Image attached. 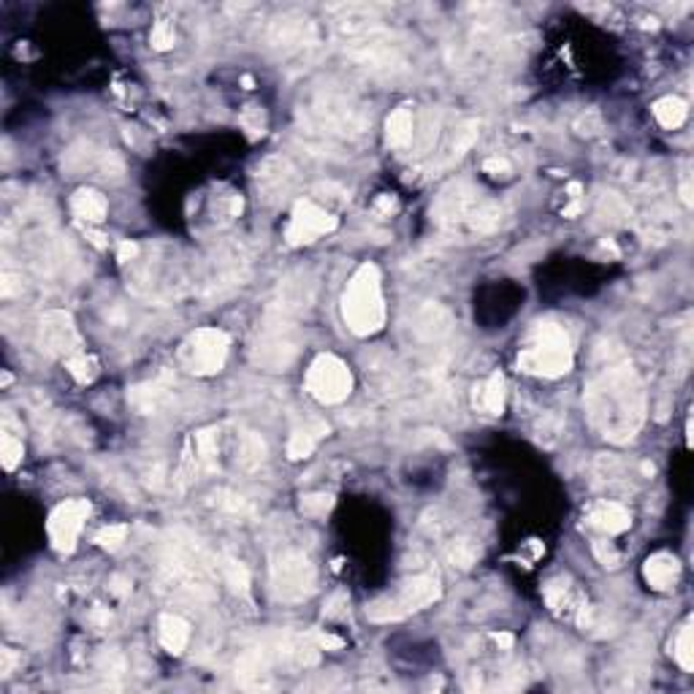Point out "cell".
Listing matches in <instances>:
<instances>
[{"mask_svg": "<svg viewBox=\"0 0 694 694\" xmlns=\"http://www.w3.org/2000/svg\"><path fill=\"white\" fill-rule=\"evenodd\" d=\"M483 171L494 174V177H507V174H510V163H507L504 157H488V160L483 163Z\"/></svg>", "mask_w": 694, "mask_h": 694, "instance_id": "cell-43", "label": "cell"}, {"mask_svg": "<svg viewBox=\"0 0 694 694\" xmlns=\"http://www.w3.org/2000/svg\"><path fill=\"white\" fill-rule=\"evenodd\" d=\"M149 41H152V46H155L157 52H165V49H171V46H174V41H177V33H174V25H168V22H157V25L152 28V36H149Z\"/></svg>", "mask_w": 694, "mask_h": 694, "instance_id": "cell-39", "label": "cell"}, {"mask_svg": "<svg viewBox=\"0 0 694 694\" xmlns=\"http://www.w3.org/2000/svg\"><path fill=\"white\" fill-rule=\"evenodd\" d=\"M307 391L320 404H339L353 391V375L336 356H318L307 372Z\"/></svg>", "mask_w": 694, "mask_h": 694, "instance_id": "cell-13", "label": "cell"}, {"mask_svg": "<svg viewBox=\"0 0 694 694\" xmlns=\"http://www.w3.org/2000/svg\"><path fill=\"white\" fill-rule=\"evenodd\" d=\"M125 537H128V527H125V524H117V527H106L103 532H98L95 543H98L101 548L117 551V548L125 543Z\"/></svg>", "mask_w": 694, "mask_h": 694, "instance_id": "cell-37", "label": "cell"}, {"mask_svg": "<svg viewBox=\"0 0 694 694\" xmlns=\"http://www.w3.org/2000/svg\"><path fill=\"white\" fill-rule=\"evenodd\" d=\"M266 44L291 63L310 61L323 44V30L304 14H282L266 30Z\"/></svg>", "mask_w": 694, "mask_h": 694, "instance_id": "cell-8", "label": "cell"}, {"mask_svg": "<svg viewBox=\"0 0 694 694\" xmlns=\"http://www.w3.org/2000/svg\"><path fill=\"white\" fill-rule=\"evenodd\" d=\"M575 131L581 133V136H597V133L602 131V117H600L597 111H586V114H581V117H577Z\"/></svg>", "mask_w": 694, "mask_h": 694, "instance_id": "cell-41", "label": "cell"}, {"mask_svg": "<svg viewBox=\"0 0 694 694\" xmlns=\"http://www.w3.org/2000/svg\"><path fill=\"white\" fill-rule=\"evenodd\" d=\"M678 575H681V564H678V559H675L673 553H665V551L649 556L646 564H643V577H646V584H649L651 589H657V592H667V589H673L675 581H678Z\"/></svg>", "mask_w": 694, "mask_h": 694, "instance_id": "cell-20", "label": "cell"}, {"mask_svg": "<svg viewBox=\"0 0 694 694\" xmlns=\"http://www.w3.org/2000/svg\"><path fill=\"white\" fill-rule=\"evenodd\" d=\"M453 331V315L440 307V304H421L408 326H404V334H408L410 344H416L418 351H440L442 342L450 336Z\"/></svg>", "mask_w": 694, "mask_h": 694, "instance_id": "cell-14", "label": "cell"}, {"mask_svg": "<svg viewBox=\"0 0 694 694\" xmlns=\"http://www.w3.org/2000/svg\"><path fill=\"white\" fill-rule=\"evenodd\" d=\"M239 123H242V128L247 131L250 139H258V136H263V131H266V114H263L261 106H247V109L242 111Z\"/></svg>", "mask_w": 694, "mask_h": 694, "instance_id": "cell-35", "label": "cell"}, {"mask_svg": "<svg viewBox=\"0 0 694 694\" xmlns=\"http://www.w3.org/2000/svg\"><path fill=\"white\" fill-rule=\"evenodd\" d=\"M586 520H589L594 529H600L602 535H621V532H626V529L632 527L629 510H626L621 502H613V499L597 502V504L589 510Z\"/></svg>", "mask_w": 694, "mask_h": 694, "instance_id": "cell-19", "label": "cell"}, {"mask_svg": "<svg viewBox=\"0 0 694 694\" xmlns=\"http://www.w3.org/2000/svg\"><path fill=\"white\" fill-rule=\"evenodd\" d=\"M323 434H328V426H323V424H312V426L296 429L291 434V440H287V456H291V458L312 456V450H315V445H318V440Z\"/></svg>", "mask_w": 694, "mask_h": 694, "instance_id": "cell-28", "label": "cell"}, {"mask_svg": "<svg viewBox=\"0 0 694 694\" xmlns=\"http://www.w3.org/2000/svg\"><path fill=\"white\" fill-rule=\"evenodd\" d=\"M584 401L592 426L605 440L624 445L641 432L646 418V393L621 344L610 339L597 344Z\"/></svg>", "mask_w": 694, "mask_h": 694, "instance_id": "cell-1", "label": "cell"}, {"mask_svg": "<svg viewBox=\"0 0 694 694\" xmlns=\"http://www.w3.org/2000/svg\"><path fill=\"white\" fill-rule=\"evenodd\" d=\"M66 367H69L71 377H74L77 383H82V385H87V383H93V380L98 377V361H95L93 356H87V353L71 356V359L66 361Z\"/></svg>", "mask_w": 694, "mask_h": 694, "instance_id": "cell-31", "label": "cell"}, {"mask_svg": "<svg viewBox=\"0 0 694 694\" xmlns=\"http://www.w3.org/2000/svg\"><path fill=\"white\" fill-rule=\"evenodd\" d=\"M266 456H269V450H266V442H263L261 434H255V432H239L237 434V456H234V461H237V467L242 472H258L263 467Z\"/></svg>", "mask_w": 694, "mask_h": 694, "instance_id": "cell-21", "label": "cell"}, {"mask_svg": "<svg viewBox=\"0 0 694 694\" xmlns=\"http://www.w3.org/2000/svg\"><path fill=\"white\" fill-rule=\"evenodd\" d=\"M299 133L318 152H353L372 128L369 109L347 90L315 87L299 106Z\"/></svg>", "mask_w": 694, "mask_h": 694, "instance_id": "cell-2", "label": "cell"}, {"mask_svg": "<svg viewBox=\"0 0 694 694\" xmlns=\"http://www.w3.org/2000/svg\"><path fill=\"white\" fill-rule=\"evenodd\" d=\"M641 225H643V234L649 237V242H667L673 237L675 230V220L673 214L665 209V206H651L643 217H641Z\"/></svg>", "mask_w": 694, "mask_h": 694, "instance_id": "cell-27", "label": "cell"}, {"mask_svg": "<svg viewBox=\"0 0 694 694\" xmlns=\"http://www.w3.org/2000/svg\"><path fill=\"white\" fill-rule=\"evenodd\" d=\"M494 641H496V646H502V649H510V646H512V634H507V632H499V634H494Z\"/></svg>", "mask_w": 694, "mask_h": 694, "instance_id": "cell-46", "label": "cell"}, {"mask_svg": "<svg viewBox=\"0 0 694 694\" xmlns=\"http://www.w3.org/2000/svg\"><path fill=\"white\" fill-rule=\"evenodd\" d=\"M315 567L302 551H282L271 561V594L279 602L296 605L315 592Z\"/></svg>", "mask_w": 694, "mask_h": 694, "instance_id": "cell-9", "label": "cell"}, {"mask_svg": "<svg viewBox=\"0 0 694 694\" xmlns=\"http://www.w3.org/2000/svg\"><path fill=\"white\" fill-rule=\"evenodd\" d=\"M475 410L486 413V416H499L504 410V377L502 375H491L486 383H480L475 388Z\"/></svg>", "mask_w": 694, "mask_h": 694, "instance_id": "cell-25", "label": "cell"}, {"mask_svg": "<svg viewBox=\"0 0 694 694\" xmlns=\"http://www.w3.org/2000/svg\"><path fill=\"white\" fill-rule=\"evenodd\" d=\"M334 499L328 494H310L302 499V512L304 515H326L331 510Z\"/></svg>", "mask_w": 694, "mask_h": 694, "instance_id": "cell-40", "label": "cell"}, {"mask_svg": "<svg viewBox=\"0 0 694 694\" xmlns=\"http://www.w3.org/2000/svg\"><path fill=\"white\" fill-rule=\"evenodd\" d=\"M594 553L600 556L602 567H618V561H621L618 551H613L610 545L605 548V543H594Z\"/></svg>", "mask_w": 694, "mask_h": 694, "instance_id": "cell-42", "label": "cell"}, {"mask_svg": "<svg viewBox=\"0 0 694 694\" xmlns=\"http://www.w3.org/2000/svg\"><path fill=\"white\" fill-rule=\"evenodd\" d=\"M413 136H416V117H413V109L401 106L396 109L391 117H388V125H385V139L393 149H404L413 144Z\"/></svg>", "mask_w": 694, "mask_h": 694, "instance_id": "cell-24", "label": "cell"}, {"mask_svg": "<svg viewBox=\"0 0 694 694\" xmlns=\"http://www.w3.org/2000/svg\"><path fill=\"white\" fill-rule=\"evenodd\" d=\"M440 600V581L437 575L426 572V575H416L413 581H408L396 597L385 600V602H377L369 608V618L372 621H396V618H404L410 616L416 610H424L429 608L432 602Z\"/></svg>", "mask_w": 694, "mask_h": 694, "instance_id": "cell-11", "label": "cell"}, {"mask_svg": "<svg viewBox=\"0 0 694 694\" xmlns=\"http://www.w3.org/2000/svg\"><path fill=\"white\" fill-rule=\"evenodd\" d=\"M220 572H222V581H225L230 589H234V592H239V594H247V592H250V572H247V567H245L242 561H237V559H222Z\"/></svg>", "mask_w": 694, "mask_h": 694, "instance_id": "cell-30", "label": "cell"}, {"mask_svg": "<svg viewBox=\"0 0 694 694\" xmlns=\"http://www.w3.org/2000/svg\"><path fill=\"white\" fill-rule=\"evenodd\" d=\"M217 504H220L225 512H230V515H245V512H250V502H247L245 496L234 494V491H220V494H217Z\"/></svg>", "mask_w": 694, "mask_h": 694, "instance_id": "cell-38", "label": "cell"}, {"mask_svg": "<svg viewBox=\"0 0 694 694\" xmlns=\"http://www.w3.org/2000/svg\"><path fill=\"white\" fill-rule=\"evenodd\" d=\"M686 114H689L686 103H683L681 98H675V95L659 98V101L654 103V117H657V123H659L662 128H667V131L681 128V125L686 123Z\"/></svg>", "mask_w": 694, "mask_h": 694, "instance_id": "cell-29", "label": "cell"}, {"mask_svg": "<svg viewBox=\"0 0 694 694\" xmlns=\"http://www.w3.org/2000/svg\"><path fill=\"white\" fill-rule=\"evenodd\" d=\"M299 347H302V331L299 326H294V318L269 310L263 326L253 339L250 356L253 364L266 372H285L296 361Z\"/></svg>", "mask_w": 694, "mask_h": 694, "instance_id": "cell-6", "label": "cell"}, {"mask_svg": "<svg viewBox=\"0 0 694 694\" xmlns=\"http://www.w3.org/2000/svg\"><path fill=\"white\" fill-rule=\"evenodd\" d=\"M448 559L458 569H470L475 564V559H478V548L470 540H456L450 545V551H448Z\"/></svg>", "mask_w": 694, "mask_h": 694, "instance_id": "cell-34", "label": "cell"}, {"mask_svg": "<svg viewBox=\"0 0 694 694\" xmlns=\"http://www.w3.org/2000/svg\"><path fill=\"white\" fill-rule=\"evenodd\" d=\"M87 515H90V502H85V499H71V502L57 504L46 524L52 545L63 553H71L77 548V540L82 535Z\"/></svg>", "mask_w": 694, "mask_h": 694, "instance_id": "cell-15", "label": "cell"}, {"mask_svg": "<svg viewBox=\"0 0 694 694\" xmlns=\"http://www.w3.org/2000/svg\"><path fill=\"white\" fill-rule=\"evenodd\" d=\"M518 367L537 377H561L572 369V344L564 326L553 320L535 323L518 347Z\"/></svg>", "mask_w": 694, "mask_h": 694, "instance_id": "cell-3", "label": "cell"}, {"mask_svg": "<svg viewBox=\"0 0 694 694\" xmlns=\"http://www.w3.org/2000/svg\"><path fill=\"white\" fill-rule=\"evenodd\" d=\"M228 347H230V339H228L225 331L198 328L182 342L180 361L188 372H193L198 377H209V375H217L225 367Z\"/></svg>", "mask_w": 694, "mask_h": 694, "instance_id": "cell-10", "label": "cell"}, {"mask_svg": "<svg viewBox=\"0 0 694 694\" xmlns=\"http://www.w3.org/2000/svg\"><path fill=\"white\" fill-rule=\"evenodd\" d=\"M393 212H396V198L388 196V193H383V196L375 201V214H380V217H391Z\"/></svg>", "mask_w": 694, "mask_h": 694, "instance_id": "cell-44", "label": "cell"}, {"mask_svg": "<svg viewBox=\"0 0 694 694\" xmlns=\"http://www.w3.org/2000/svg\"><path fill=\"white\" fill-rule=\"evenodd\" d=\"M336 228V217L328 214L323 206H318L315 201H296L294 214H291V225L285 230L287 245H310L318 237H326Z\"/></svg>", "mask_w": 694, "mask_h": 694, "instance_id": "cell-16", "label": "cell"}, {"mask_svg": "<svg viewBox=\"0 0 694 694\" xmlns=\"http://www.w3.org/2000/svg\"><path fill=\"white\" fill-rule=\"evenodd\" d=\"M480 204H483V198H480V193L470 182H453V185H448L440 193L432 214H434V220H437V225L442 230H450V234L467 230V234H470L472 214L478 212Z\"/></svg>", "mask_w": 694, "mask_h": 694, "instance_id": "cell-12", "label": "cell"}, {"mask_svg": "<svg viewBox=\"0 0 694 694\" xmlns=\"http://www.w3.org/2000/svg\"><path fill=\"white\" fill-rule=\"evenodd\" d=\"M342 46L344 54L372 77H396L410 69L408 46L380 22L351 38H342Z\"/></svg>", "mask_w": 694, "mask_h": 694, "instance_id": "cell-4", "label": "cell"}, {"mask_svg": "<svg viewBox=\"0 0 694 694\" xmlns=\"http://www.w3.org/2000/svg\"><path fill=\"white\" fill-rule=\"evenodd\" d=\"M139 245L136 242H120V247H117V258H120V263H133L136 258H139Z\"/></svg>", "mask_w": 694, "mask_h": 694, "instance_id": "cell-45", "label": "cell"}, {"mask_svg": "<svg viewBox=\"0 0 694 694\" xmlns=\"http://www.w3.org/2000/svg\"><path fill=\"white\" fill-rule=\"evenodd\" d=\"M71 206H74V214H77L79 220H87V222H103V220H106V212H109L106 198H103L98 190H90V188L77 190Z\"/></svg>", "mask_w": 694, "mask_h": 694, "instance_id": "cell-26", "label": "cell"}, {"mask_svg": "<svg viewBox=\"0 0 694 694\" xmlns=\"http://www.w3.org/2000/svg\"><path fill=\"white\" fill-rule=\"evenodd\" d=\"M190 641V626L182 616L165 613L160 616V643L168 654H182Z\"/></svg>", "mask_w": 694, "mask_h": 694, "instance_id": "cell-23", "label": "cell"}, {"mask_svg": "<svg viewBox=\"0 0 694 694\" xmlns=\"http://www.w3.org/2000/svg\"><path fill=\"white\" fill-rule=\"evenodd\" d=\"M90 621H93L95 626H103V624L109 621V613H106V610H95V613L90 616Z\"/></svg>", "mask_w": 694, "mask_h": 694, "instance_id": "cell-48", "label": "cell"}, {"mask_svg": "<svg viewBox=\"0 0 694 694\" xmlns=\"http://www.w3.org/2000/svg\"><path fill=\"white\" fill-rule=\"evenodd\" d=\"M673 654H675L678 665H681L686 673H691V667H694V638H691V626H683V629L678 632L675 646H673Z\"/></svg>", "mask_w": 694, "mask_h": 694, "instance_id": "cell-33", "label": "cell"}, {"mask_svg": "<svg viewBox=\"0 0 694 694\" xmlns=\"http://www.w3.org/2000/svg\"><path fill=\"white\" fill-rule=\"evenodd\" d=\"M597 214L608 222H618V220L629 217V204L616 193H602L600 204H597Z\"/></svg>", "mask_w": 694, "mask_h": 694, "instance_id": "cell-32", "label": "cell"}, {"mask_svg": "<svg viewBox=\"0 0 694 694\" xmlns=\"http://www.w3.org/2000/svg\"><path fill=\"white\" fill-rule=\"evenodd\" d=\"M342 318L356 336H369L383 328L385 302L380 271L375 263L359 266V271L347 282V291L342 296Z\"/></svg>", "mask_w": 694, "mask_h": 694, "instance_id": "cell-5", "label": "cell"}, {"mask_svg": "<svg viewBox=\"0 0 694 694\" xmlns=\"http://www.w3.org/2000/svg\"><path fill=\"white\" fill-rule=\"evenodd\" d=\"M171 391H174V380H171V375H160L157 380L133 388V391H131V401H133V408L141 410V413H155V410L160 408V404L168 401Z\"/></svg>", "mask_w": 694, "mask_h": 694, "instance_id": "cell-22", "label": "cell"}, {"mask_svg": "<svg viewBox=\"0 0 694 694\" xmlns=\"http://www.w3.org/2000/svg\"><path fill=\"white\" fill-rule=\"evenodd\" d=\"M12 665H14V657H12V651H4V665H0V673H4V675H9V673H12Z\"/></svg>", "mask_w": 694, "mask_h": 694, "instance_id": "cell-47", "label": "cell"}, {"mask_svg": "<svg viewBox=\"0 0 694 694\" xmlns=\"http://www.w3.org/2000/svg\"><path fill=\"white\" fill-rule=\"evenodd\" d=\"M296 182V174L291 168V163H287L285 157H269L261 168H258V188L261 193L266 196V201H277L282 198L287 190L294 188Z\"/></svg>", "mask_w": 694, "mask_h": 694, "instance_id": "cell-18", "label": "cell"}, {"mask_svg": "<svg viewBox=\"0 0 694 694\" xmlns=\"http://www.w3.org/2000/svg\"><path fill=\"white\" fill-rule=\"evenodd\" d=\"M0 456H4V467L14 470L22 461V442L14 434H4V442H0Z\"/></svg>", "mask_w": 694, "mask_h": 694, "instance_id": "cell-36", "label": "cell"}, {"mask_svg": "<svg viewBox=\"0 0 694 694\" xmlns=\"http://www.w3.org/2000/svg\"><path fill=\"white\" fill-rule=\"evenodd\" d=\"M41 347L49 356H61L66 361L82 353V336L69 312L54 310L41 318Z\"/></svg>", "mask_w": 694, "mask_h": 694, "instance_id": "cell-17", "label": "cell"}, {"mask_svg": "<svg viewBox=\"0 0 694 694\" xmlns=\"http://www.w3.org/2000/svg\"><path fill=\"white\" fill-rule=\"evenodd\" d=\"M247 279V255L239 245H222L214 255L196 269V296L222 299Z\"/></svg>", "mask_w": 694, "mask_h": 694, "instance_id": "cell-7", "label": "cell"}]
</instances>
